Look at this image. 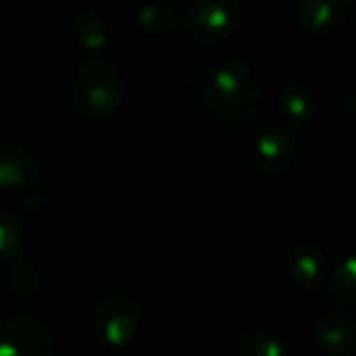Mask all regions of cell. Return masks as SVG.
I'll list each match as a JSON object with an SVG mask.
<instances>
[{"mask_svg":"<svg viewBox=\"0 0 356 356\" xmlns=\"http://www.w3.org/2000/svg\"><path fill=\"white\" fill-rule=\"evenodd\" d=\"M181 81L215 118L234 127L252 122L266 98L264 74L242 56H229L213 66L188 64L181 69Z\"/></svg>","mask_w":356,"mask_h":356,"instance_id":"cell-1","label":"cell"},{"mask_svg":"<svg viewBox=\"0 0 356 356\" xmlns=\"http://www.w3.org/2000/svg\"><path fill=\"white\" fill-rule=\"evenodd\" d=\"M124 95V76L113 61L90 56L76 64L69 81L71 108L83 120H105Z\"/></svg>","mask_w":356,"mask_h":356,"instance_id":"cell-2","label":"cell"},{"mask_svg":"<svg viewBox=\"0 0 356 356\" xmlns=\"http://www.w3.org/2000/svg\"><path fill=\"white\" fill-rule=\"evenodd\" d=\"M139 327H142V310L129 293H103L90 307L88 330L105 346H113V349L124 346L134 339Z\"/></svg>","mask_w":356,"mask_h":356,"instance_id":"cell-3","label":"cell"},{"mask_svg":"<svg viewBox=\"0 0 356 356\" xmlns=\"http://www.w3.org/2000/svg\"><path fill=\"white\" fill-rule=\"evenodd\" d=\"M244 17L237 0H193L184 13V27L200 44H215L229 37Z\"/></svg>","mask_w":356,"mask_h":356,"instance_id":"cell-4","label":"cell"},{"mask_svg":"<svg viewBox=\"0 0 356 356\" xmlns=\"http://www.w3.org/2000/svg\"><path fill=\"white\" fill-rule=\"evenodd\" d=\"M300 154V139L296 129L288 124H268L254 137L252 144V161L257 171L266 176H281L296 163Z\"/></svg>","mask_w":356,"mask_h":356,"instance_id":"cell-5","label":"cell"},{"mask_svg":"<svg viewBox=\"0 0 356 356\" xmlns=\"http://www.w3.org/2000/svg\"><path fill=\"white\" fill-rule=\"evenodd\" d=\"M54 334L42 320L13 315L0 322V356H51Z\"/></svg>","mask_w":356,"mask_h":356,"instance_id":"cell-6","label":"cell"},{"mask_svg":"<svg viewBox=\"0 0 356 356\" xmlns=\"http://www.w3.org/2000/svg\"><path fill=\"white\" fill-rule=\"evenodd\" d=\"M42 166L27 147L0 142V188H30L40 181Z\"/></svg>","mask_w":356,"mask_h":356,"instance_id":"cell-7","label":"cell"},{"mask_svg":"<svg viewBox=\"0 0 356 356\" xmlns=\"http://www.w3.org/2000/svg\"><path fill=\"white\" fill-rule=\"evenodd\" d=\"M286 266L291 278L302 288H317L327 271V254L317 242L298 239L288 247Z\"/></svg>","mask_w":356,"mask_h":356,"instance_id":"cell-8","label":"cell"},{"mask_svg":"<svg viewBox=\"0 0 356 356\" xmlns=\"http://www.w3.org/2000/svg\"><path fill=\"white\" fill-rule=\"evenodd\" d=\"M315 337L332 356H349L356 351V320L346 312L327 310L317 317Z\"/></svg>","mask_w":356,"mask_h":356,"instance_id":"cell-9","label":"cell"},{"mask_svg":"<svg viewBox=\"0 0 356 356\" xmlns=\"http://www.w3.org/2000/svg\"><path fill=\"white\" fill-rule=\"evenodd\" d=\"M278 108L293 124L307 127L317 115V98L305 81L291 79L278 90Z\"/></svg>","mask_w":356,"mask_h":356,"instance_id":"cell-10","label":"cell"},{"mask_svg":"<svg viewBox=\"0 0 356 356\" xmlns=\"http://www.w3.org/2000/svg\"><path fill=\"white\" fill-rule=\"evenodd\" d=\"M296 13L305 27L317 32H330L349 17L351 3L349 0H300L296 6Z\"/></svg>","mask_w":356,"mask_h":356,"instance_id":"cell-11","label":"cell"},{"mask_svg":"<svg viewBox=\"0 0 356 356\" xmlns=\"http://www.w3.org/2000/svg\"><path fill=\"white\" fill-rule=\"evenodd\" d=\"M71 35L83 51H100L108 44L110 37L108 17L93 8H86V10L76 13V17L71 20Z\"/></svg>","mask_w":356,"mask_h":356,"instance_id":"cell-12","label":"cell"},{"mask_svg":"<svg viewBox=\"0 0 356 356\" xmlns=\"http://www.w3.org/2000/svg\"><path fill=\"white\" fill-rule=\"evenodd\" d=\"M137 20L149 35H168L178 25H184V13L168 0H152V3L139 6Z\"/></svg>","mask_w":356,"mask_h":356,"instance_id":"cell-13","label":"cell"},{"mask_svg":"<svg viewBox=\"0 0 356 356\" xmlns=\"http://www.w3.org/2000/svg\"><path fill=\"white\" fill-rule=\"evenodd\" d=\"M327 291L337 302L346 307H356V252L344 254L332 268Z\"/></svg>","mask_w":356,"mask_h":356,"instance_id":"cell-14","label":"cell"},{"mask_svg":"<svg viewBox=\"0 0 356 356\" xmlns=\"http://www.w3.org/2000/svg\"><path fill=\"white\" fill-rule=\"evenodd\" d=\"M234 356H286V346L273 332L249 330L234 344Z\"/></svg>","mask_w":356,"mask_h":356,"instance_id":"cell-15","label":"cell"},{"mask_svg":"<svg viewBox=\"0 0 356 356\" xmlns=\"http://www.w3.org/2000/svg\"><path fill=\"white\" fill-rule=\"evenodd\" d=\"M25 247V225L10 210L0 208V261H15Z\"/></svg>","mask_w":356,"mask_h":356,"instance_id":"cell-16","label":"cell"},{"mask_svg":"<svg viewBox=\"0 0 356 356\" xmlns=\"http://www.w3.org/2000/svg\"><path fill=\"white\" fill-rule=\"evenodd\" d=\"M42 271L37 264L27 261V259H15L8 268V286L20 296H32L42 288Z\"/></svg>","mask_w":356,"mask_h":356,"instance_id":"cell-17","label":"cell"},{"mask_svg":"<svg viewBox=\"0 0 356 356\" xmlns=\"http://www.w3.org/2000/svg\"><path fill=\"white\" fill-rule=\"evenodd\" d=\"M334 95H337V103H339L341 108L356 115V64L346 66V69L337 76Z\"/></svg>","mask_w":356,"mask_h":356,"instance_id":"cell-18","label":"cell"},{"mask_svg":"<svg viewBox=\"0 0 356 356\" xmlns=\"http://www.w3.org/2000/svg\"><path fill=\"white\" fill-rule=\"evenodd\" d=\"M110 356H127V354H110Z\"/></svg>","mask_w":356,"mask_h":356,"instance_id":"cell-19","label":"cell"}]
</instances>
